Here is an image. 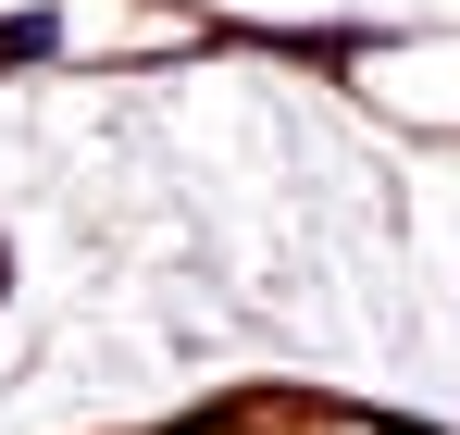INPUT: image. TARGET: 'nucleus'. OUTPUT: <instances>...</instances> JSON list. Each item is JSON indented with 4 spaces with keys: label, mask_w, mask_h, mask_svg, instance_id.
Here are the masks:
<instances>
[{
    "label": "nucleus",
    "mask_w": 460,
    "mask_h": 435,
    "mask_svg": "<svg viewBox=\"0 0 460 435\" xmlns=\"http://www.w3.org/2000/svg\"><path fill=\"white\" fill-rule=\"evenodd\" d=\"M50 50V13H25V25H0V63H38Z\"/></svg>",
    "instance_id": "1"
}]
</instances>
